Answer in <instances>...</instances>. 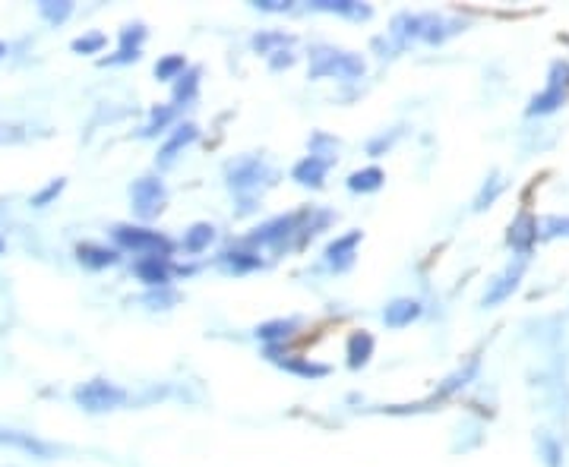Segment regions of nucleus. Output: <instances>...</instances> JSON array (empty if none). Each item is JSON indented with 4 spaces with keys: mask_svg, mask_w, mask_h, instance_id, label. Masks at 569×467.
Here are the masks:
<instances>
[{
    "mask_svg": "<svg viewBox=\"0 0 569 467\" xmlns=\"http://www.w3.org/2000/svg\"><path fill=\"white\" fill-rule=\"evenodd\" d=\"M462 29V23H452V19H443L437 16V13H402V16H395L393 23V32L402 38V42H412V38H421V42H431V44H440L443 38L456 35V32Z\"/></svg>",
    "mask_w": 569,
    "mask_h": 467,
    "instance_id": "1",
    "label": "nucleus"
},
{
    "mask_svg": "<svg viewBox=\"0 0 569 467\" xmlns=\"http://www.w3.org/2000/svg\"><path fill=\"white\" fill-rule=\"evenodd\" d=\"M313 79H323V76H338V79H357L364 76V61L348 51H332V48H317L313 51Z\"/></svg>",
    "mask_w": 569,
    "mask_h": 467,
    "instance_id": "2",
    "label": "nucleus"
},
{
    "mask_svg": "<svg viewBox=\"0 0 569 467\" xmlns=\"http://www.w3.org/2000/svg\"><path fill=\"white\" fill-rule=\"evenodd\" d=\"M114 240L124 249H133L139 256H158V259H168L171 256V240L162 237L158 231H149V228H130V225H118L114 228Z\"/></svg>",
    "mask_w": 569,
    "mask_h": 467,
    "instance_id": "3",
    "label": "nucleus"
},
{
    "mask_svg": "<svg viewBox=\"0 0 569 467\" xmlns=\"http://www.w3.org/2000/svg\"><path fill=\"white\" fill-rule=\"evenodd\" d=\"M73 398H76V405L86 407L89 414H101V411H114V407L124 405L127 392L108 379H92V382H86V386L76 388Z\"/></svg>",
    "mask_w": 569,
    "mask_h": 467,
    "instance_id": "4",
    "label": "nucleus"
},
{
    "mask_svg": "<svg viewBox=\"0 0 569 467\" xmlns=\"http://www.w3.org/2000/svg\"><path fill=\"white\" fill-rule=\"evenodd\" d=\"M304 221H310V212H291V215H282V219H272L247 237V243H257V247H282L294 231H304V228H300Z\"/></svg>",
    "mask_w": 569,
    "mask_h": 467,
    "instance_id": "5",
    "label": "nucleus"
},
{
    "mask_svg": "<svg viewBox=\"0 0 569 467\" xmlns=\"http://www.w3.org/2000/svg\"><path fill=\"white\" fill-rule=\"evenodd\" d=\"M272 171L266 168L260 158H244V162L232 164L228 168V187L234 190V193H253V190H260L263 183H270Z\"/></svg>",
    "mask_w": 569,
    "mask_h": 467,
    "instance_id": "6",
    "label": "nucleus"
},
{
    "mask_svg": "<svg viewBox=\"0 0 569 467\" xmlns=\"http://www.w3.org/2000/svg\"><path fill=\"white\" fill-rule=\"evenodd\" d=\"M130 196H133V209H137L139 219H156V215L165 209V200H168L165 183L156 181V177H143V181H137L130 190Z\"/></svg>",
    "mask_w": 569,
    "mask_h": 467,
    "instance_id": "7",
    "label": "nucleus"
},
{
    "mask_svg": "<svg viewBox=\"0 0 569 467\" xmlns=\"http://www.w3.org/2000/svg\"><path fill=\"white\" fill-rule=\"evenodd\" d=\"M564 76H569V67H564V63H554L551 70V82H547V89L541 95H535L532 105H528V114H551L557 111L560 105L566 101V82Z\"/></svg>",
    "mask_w": 569,
    "mask_h": 467,
    "instance_id": "8",
    "label": "nucleus"
},
{
    "mask_svg": "<svg viewBox=\"0 0 569 467\" xmlns=\"http://www.w3.org/2000/svg\"><path fill=\"white\" fill-rule=\"evenodd\" d=\"M146 42V29L143 25H127L124 32H120V48H118V54H111V57H105V67H118V63H133V61H139V44Z\"/></svg>",
    "mask_w": 569,
    "mask_h": 467,
    "instance_id": "9",
    "label": "nucleus"
},
{
    "mask_svg": "<svg viewBox=\"0 0 569 467\" xmlns=\"http://www.w3.org/2000/svg\"><path fill=\"white\" fill-rule=\"evenodd\" d=\"M519 278H522V262H516V266H509L503 275H497L494 285L488 287V294H484L481 304H484V306H497V304H503V300H507L509 294H513L516 287H519Z\"/></svg>",
    "mask_w": 569,
    "mask_h": 467,
    "instance_id": "10",
    "label": "nucleus"
},
{
    "mask_svg": "<svg viewBox=\"0 0 569 467\" xmlns=\"http://www.w3.org/2000/svg\"><path fill=\"white\" fill-rule=\"evenodd\" d=\"M507 240H509V247L516 249V253H522L526 256L528 249H532V243L538 240V221L532 219L528 212H522L519 219L509 225V234H507Z\"/></svg>",
    "mask_w": 569,
    "mask_h": 467,
    "instance_id": "11",
    "label": "nucleus"
},
{
    "mask_svg": "<svg viewBox=\"0 0 569 467\" xmlns=\"http://www.w3.org/2000/svg\"><path fill=\"white\" fill-rule=\"evenodd\" d=\"M0 445H10V449H19L25 455H35V458H51V445H44L42 439H35L32 433H19V430H4L0 426Z\"/></svg>",
    "mask_w": 569,
    "mask_h": 467,
    "instance_id": "12",
    "label": "nucleus"
},
{
    "mask_svg": "<svg viewBox=\"0 0 569 467\" xmlns=\"http://www.w3.org/2000/svg\"><path fill=\"white\" fill-rule=\"evenodd\" d=\"M326 171H329V158H323V155H307L304 162L294 164L291 177H294L298 183H304V187H323Z\"/></svg>",
    "mask_w": 569,
    "mask_h": 467,
    "instance_id": "13",
    "label": "nucleus"
},
{
    "mask_svg": "<svg viewBox=\"0 0 569 467\" xmlns=\"http://www.w3.org/2000/svg\"><path fill=\"white\" fill-rule=\"evenodd\" d=\"M133 272H137V278L146 281L149 287H165L171 278L168 259H158V256H143V259L133 266Z\"/></svg>",
    "mask_w": 569,
    "mask_h": 467,
    "instance_id": "14",
    "label": "nucleus"
},
{
    "mask_svg": "<svg viewBox=\"0 0 569 467\" xmlns=\"http://www.w3.org/2000/svg\"><path fill=\"white\" fill-rule=\"evenodd\" d=\"M357 243H361V231H351V234L338 237V240H332L329 247H326V262H329L332 268H348L351 259H355Z\"/></svg>",
    "mask_w": 569,
    "mask_h": 467,
    "instance_id": "15",
    "label": "nucleus"
},
{
    "mask_svg": "<svg viewBox=\"0 0 569 467\" xmlns=\"http://www.w3.org/2000/svg\"><path fill=\"white\" fill-rule=\"evenodd\" d=\"M196 136H200V130H196V124H181L175 133H171L168 143H165L162 149H158V164H162V168H165V164H171V162H175V158H177V152L187 149V145L194 143Z\"/></svg>",
    "mask_w": 569,
    "mask_h": 467,
    "instance_id": "16",
    "label": "nucleus"
},
{
    "mask_svg": "<svg viewBox=\"0 0 569 467\" xmlns=\"http://www.w3.org/2000/svg\"><path fill=\"white\" fill-rule=\"evenodd\" d=\"M418 316H421V304L418 300H408V297L393 300V304L386 306V313H383L389 329H405V325H412Z\"/></svg>",
    "mask_w": 569,
    "mask_h": 467,
    "instance_id": "17",
    "label": "nucleus"
},
{
    "mask_svg": "<svg viewBox=\"0 0 569 467\" xmlns=\"http://www.w3.org/2000/svg\"><path fill=\"white\" fill-rule=\"evenodd\" d=\"M76 259H80L86 268H95V272H99V268L114 266V262H118V253L108 247H99V243H80V247H76Z\"/></svg>",
    "mask_w": 569,
    "mask_h": 467,
    "instance_id": "18",
    "label": "nucleus"
},
{
    "mask_svg": "<svg viewBox=\"0 0 569 467\" xmlns=\"http://www.w3.org/2000/svg\"><path fill=\"white\" fill-rule=\"evenodd\" d=\"M370 357H374V335H367V332H355V335L348 338V367L351 369L367 367Z\"/></svg>",
    "mask_w": 569,
    "mask_h": 467,
    "instance_id": "19",
    "label": "nucleus"
},
{
    "mask_svg": "<svg viewBox=\"0 0 569 467\" xmlns=\"http://www.w3.org/2000/svg\"><path fill=\"white\" fill-rule=\"evenodd\" d=\"M383 181H386V174L380 168H364L348 177V190L351 193H374V190L383 187Z\"/></svg>",
    "mask_w": 569,
    "mask_h": 467,
    "instance_id": "20",
    "label": "nucleus"
},
{
    "mask_svg": "<svg viewBox=\"0 0 569 467\" xmlns=\"http://www.w3.org/2000/svg\"><path fill=\"white\" fill-rule=\"evenodd\" d=\"M294 329H298V322H294V319H272V322L260 325L257 338H263V341L276 344V341H285V338H291Z\"/></svg>",
    "mask_w": 569,
    "mask_h": 467,
    "instance_id": "21",
    "label": "nucleus"
},
{
    "mask_svg": "<svg viewBox=\"0 0 569 467\" xmlns=\"http://www.w3.org/2000/svg\"><path fill=\"white\" fill-rule=\"evenodd\" d=\"M313 10H326V13H338V16H351V19H367L370 10L361 4H351V0H317Z\"/></svg>",
    "mask_w": 569,
    "mask_h": 467,
    "instance_id": "22",
    "label": "nucleus"
},
{
    "mask_svg": "<svg viewBox=\"0 0 569 467\" xmlns=\"http://www.w3.org/2000/svg\"><path fill=\"white\" fill-rule=\"evenodd\" d=\"M213 240H215V228L206 225V221H200V225H194L187 234H184V249H187V253H203Z\"/></svg>",
    "mask_w": 569,
    "mask_h": 467,
    "instance_id": "23",
    "label": "nucleus"
},
{
    "mask_svg": "<svg viewBox=\"0 0 569 467\" xmlns=\"http://www.w3.org/2000/svg\"><path fill=\"white\" fill-rule=\"evenodd\" d=\"M279 367L288 369L294 376H307V379H317V376H326L329 369L323 363H310V360H300V357H285V360H276Z\"/></svg>",
    "mask_w": 569,
    "mask_h": 467,
    "instance_id": "24",
    "label": "nucleus"
},
{
    "mask_svg": "<svg viewBox=\"0 0 569 467\" xmlns=\"http://www.w3.org/2000/svg\"><path fill=\"white\" fill-rule=\"evenodd\" d=\"M222 266H225L228 272H253V268L263 266V259H260L257 253H225L222 256Z\"/></svg>",
    "mask_w": 569,
    "mask_h": 467,
    "instance_id": "25",
    "label": "nucleus"
},
{
    "mask_svg": "<svg viewBox=\"0 0 569 467\" xmlns=\"http://www.w3.org/2000/svg\"><path fill=\"white\" fill-rule=\"evenodd\" d=\"M187 73V61L181 54H168L156 63V76L158 79H177V76Z\"/></svg>",
    "mask_w": 569,
    "mask_h": 467,
    "instance_id": "26",
    "label": "nucleus"
},
{
    "mask_svg": "<svg viewBox=\"0 0 569 467\" xmlns=\"http://www.w3.org/2000/svg\"><path fill=\"white\" fill-rule=\"evenodd\" d=\"M200 89V70H187L184 76H177V86H175V101H190Z\"/></svg>",
    "mask_w": 569,
    "mask_h": 467,
    "instance_id": "27",
    "label": "nucleus"
},
{
    "mask_svg": "<svg viewBox=\"0 0 569 467\" xmlns=\"http://www.w3.org/2000/svg\"><path fill=\"white\" fill-rule=\"evenodd\" d=\"M175 107L171 105H162V107H156V111H152V117H149V124H146V130H143V136H156L158 130H165V126L171 124V120H175Z\"/></svg>",
    "mask_w": 569,
    "mask_h": 467,
    "instance_id": "28",
    "label": "nucleus"
},
{
    "mask_svg": "<svg viewBox=\"0 0 569 467\" xmlns=\"http://www.w3.org/2000/svg\"><path fill=\"white\" fill-rule=\"evenodd\" d=\"M538 237H569V215L566 219H560V215H547V219H541Z\"/></svg>",
    "mask_w": 569,
    "mask_h": 467,
    "instance_id": "29",
    "label": "nucleus"
},
{
    "mask_svg": "<svg viewBox=\"0 0 569 467\" xmlns=\"http://www.w3.org/2000/svg\"><path fill=\"white\" fill-rule=\"evenodd\" d=\"M38 10H42V16L48 19V23H63V19L73 13V4H67V0H61V4L44 0V4H38Z\"/></svg>",
    "mask_w": 569,
    "mask_h": 467,
    "instance_id": "30",
    "label": "nucleus"
},
{
    "mask_svg": "<svg viewBox=\"0 0 569 467\" xmlns=\"http://www.w3.org/2000/svg\"><path fill=\"white\" fill-rule=\"evenodd\" d=\"M105 42L108 38L101 35V32H92V35H82V38H76L70 48L76 51V54H99L101 48H105Z\"/></svg>",
    "mask_w": 569,
    "mask_h": 467,
    "instance_id": "31",
    "label": "nucleus"
},
{
    "mask_svg": "<svg viewBox=\"0 0 569 467\" xmlns=\"http://www.w3.org/2000/svg\"><path fill=\"white\" fill-rule=\"evenodd\" d=\"M272 44H291V35H285V32H266V35L253 38V48H257L260 54H270Z\"/></svg>",
    "mask_w": 569,
    "mask_h": 467,
    "instance_id": "32",
    "label": "nucleus"
},
{
    "mask_svg": "<svg viewBox=\"0 0 569 467\" xmlns=\"http://www.w3.org/2000/svg\"><path fill=\"white\" fill-rule=\"evenodd\" d=\"M61 190H63V181H51L48 187L42 190V193H35V196H32V206H38V209H42V206H48L51 200H57V196H61Z\"/></svg>",
    "mask_w": 569,
    "mask_h": 467,
    "instance_id": "33",
    "label": "nucleus"
},
{
    "mask_svg": "<svg viewBox=\"0 0 569 467\" xmlns=\"http://www.w3.org/2000/svg\"><path fill=\"white\" fill-rule=\"evenodd\" d=\"M253 6H257V10H263V13H288V10H291V4H288V0H285V4H282V0H257Z\"/></svg>",
    "mask_w": 569,
    "mask_h": 467,
    "instance_id": "34",
    "label": "nucleus"
},
{
    "mask_svg": "<svg viewBox=\"0 0 569 467\" xmlns=\"http://www.w3.org/2000/svg\"><path fill=\"white\" fill-rule=\"evenodd\" d=\"M175 300H177V294L158 291V294H149V297H146V304H152V306H168V304H175Z\"/></svg>",
    "mask_w": 569,
    "mask_h": 467,
    "instance_id": "35",
    "label": "nucleus"
},
{
    "mask_svg": "<svg viewBox=\"0 0 569 467\" xmlns=\"http://www.w3.org/2000/svg\"><path fill=\"white\" fill-rule=\"evenodd\" d=\"M500 187H503L500 181H494V187H490V190L484 187V190H481V196H478V202H475V206H478V209H484V206H488V202H494V196L500 193Z\"/></svg>",
    "mask_w": 569,
    "mask_h": 467,
    "instance_id": "36",
    "label": "nucleus"
},
{
    "mask_svg": "<svg viewBox=\"0 0 569 467\" xmlns=\"http://www.w3.org/2000/svg\"><path fill=\"white\" fill-rule=\"evenodd\" d=\"M4 54H6V44H4V42H0V57H4Z\"/></svg>",
    "mask_w": 569,
    "mask_h": 467,
    "instance_id": "37",
    "label": "nucleus"
},
{
    "mask_svg": "<svg viewBox=\"0 0 569 467\" xmlns=\"http://www.w3.org/2000/svg\"><path fill=\"white\" fill-rule=\"evenodd\" d=\"M0 253H4V240H0Z\"/></svg>",
    "mask_w": 569,
    "mask_h": 467,
    "instance_id": "38",
    "label": "nucleus"
}]
</instances>
